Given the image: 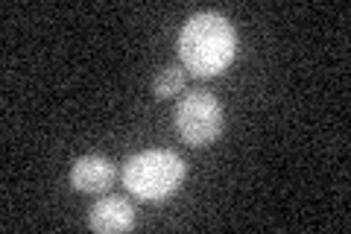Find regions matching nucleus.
Wrapping results in <instances>:
<instances>
[{"mask_svg":"<svg viewBox=\"0 0 351 234\" xmlns=\"http://www.w3.org/2000/svg\"><path fill=\"white\" fill-rule=\"evenodd\" d=\"M114 164L103 159V155H82L71 170V185L80 194H103L106 187H112L114 182Z\"/></svg>","mask_w":351,"mask_h":234,"instance_id":"nucleus-5","label":"nucleus"},{"mask_svg":"<svg viewBox=\"0 0 351 234\" xmlns=\"http://www.w3.org/2000/svg\"><path fill=\"white\" fill-rule=\"evenodd\" d=\"M184 88V68L182 65H167L156 80H152V94H156L158 100H167L173 94H179Z\"/></svg>","mask_w":351,"mask_h":234,"instance_id":"nucleus-6","label":"nucleus"},{"mask_svg":"<svg viewBox=\"0 0 351 234\" xmlns=\"http://www.w3.org/2000/svg\"><path fill=\"white\" fill-rule=\"evenodd\" d=\"M88 226L94 231H129L135 226V205L126 196H103L88 214Z\"/></svg>","mask_w":351,"mask_h":234,"instance_id":"nucleus-4","label":"nucleus"},{"mask_svg":"<svg viewBox=\"0 0 351 234\" xmlns=\"http://www.w3.org/2000/svg\"><path fill=\"white\" fill-rule=\"evenodd\" d=\"M223 106L211 91H191L176 108V132L191 147H208L223 132Z\"/></svg>","mask_w":351,"mask_h":234,"instance_id":"nucleus-3","label":"nucleus"},{"mask_svg":"<svg viewBox=\"0 0 351 234\" xmlns=\"http://www.w3.org/2000/svg\"><path fill=\"white\" fill-rule=\"evenodd\" d=\"M184 182V161L173 150H144L132 155L123 167V185L129 194L147 202L173 196Z\"/></svg>","mask_w":351,"mask_h":234,"instance_id":"nucleus-2","label":"nucleus"},{"mask_svg":"<svg viewBox=\"0 0 351 234\" xmlns=\"http://www.w3.org/2000/svg\"><path fill=\"white\" fill-rule=\"evenodd\" d=\"M237 36L232 21L219 12H196L179 32L182 68L193 76H217L234 59Z\"/></svg>","mask_w":351,"mask_h":234,"instance_id":"nucleus-1","label":"nucleus"}]
</instances>
